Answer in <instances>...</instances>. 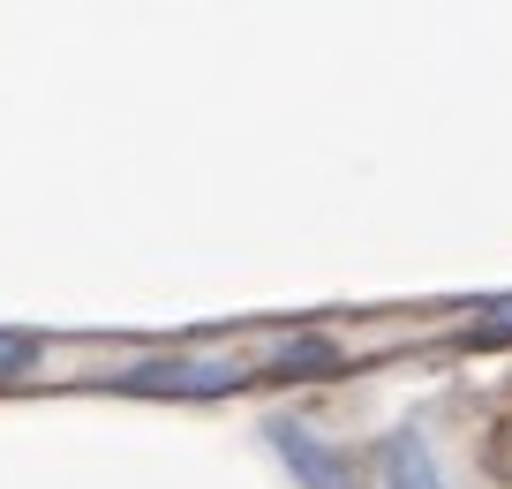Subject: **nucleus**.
I'll return each instance as SVG.
<instances>
[{"mask_svg": "<svg viewBox=\"0 0 512 489\" xmlns=\"http://www.w3.org/2000/svg\"><path fill=\"white\" fill-rule=\"evenodd\" d=\"M249 377L226 354H151V362L113 369V392H144V399H219Z\"/></svg>", "mask_w": 512, "mask_h": 489, "instance_id": "obj_1", "label": "nucleus"}, {"mask_svg": "<svg viewBox=\"0 0 512 489\" xmlns=\"http://www.w3.org/2000/svg\"><path fill=\"white\" fill-rule=\"evenodd\" d=\"M264 444H272L279 467L294 474V489H354V459L339 452V444H324L309 422H294V414H272V422H264Z\"/></svg>", "mask_w": 512, "mask_h": 489, "instance_id": "obj_2", "label": "nucleus"}, {"mask_svg": "<svg viewBox=\"0 0 512 489\" xmlns=\"http://www.w3.org/2000/svg\"><path fill=\"white\" fill-rule=\"evenodd\" d=\"M377 489H445V467H437L430 437H422L415 422L384 429V444H377Z\"/></svg>", "mask_w": 512, "mask_h": 489, "instance_id": "obj_3", "label": "nucleus"}, {"mask_svg": "<svg viewBox=\"0 0 512 489\" xmlns=\"http://www.w3.org/2000/svg\"><path fill=\"white\" fill-rule=\"evenodd\" d=\"M332 369H339V339H324V332H294L272 347V377L309 384V377H332Z\"/></svg>", "mask_w": 512, "mask_h": 489, "instance_id": "obj_4", "label": "nucleus"}, {"mask_svg": "<svg viewBox=\"0 0 512 489\" xmlns=\"http://www.w3.org/2000/svg\"><path fill=\"white\" fill-rule=\"evenodd\" d=\"M38 369V339L31 332H0V384H16Z\"/></svg>", "mask_w": 512, "mask_h": 489, "instance_id": "obj_5", "label": "nucleus"}, {"mask_svg": "<svg viewBox=\"0 0 512 489\" xmlns=\"http://www.w3.org/2000/svg\"><path fill=\"white\" fill-rule=\"evenodd\" d=\"M482 332H490V339H497V332H512V301H490V316H482Z\"/></svg>", "mask_w": 512, "mask_h": 489, "instance_id": "obj_6", "label": "nucleus"}]
</instances>
